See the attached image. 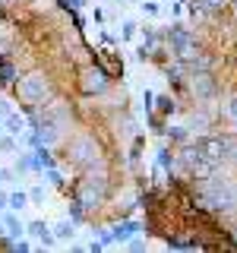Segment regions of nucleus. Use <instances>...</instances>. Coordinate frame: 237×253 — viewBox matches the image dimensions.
Wrapping results in <instances>:
<instances>
[{"mask_svg": "<svg viewBox=\"0 0 237 253\" xmlns=\"http://www.w3.org/2000/svg\"><path fill=\"white\" fill-rule=\"evenodd\" d=\"M202 200L212 209H225V212H237V180L231 177H209L202 187Z\"/></svg>", "mask_w": 237, "mask_h": 253, "instance_id": "obj_1", "label": "nucleus"}, {"mask_svg": "<svg viewBox=\"0 0 237 253\" xmlns=\"http://www.w3.org/2000/svg\"><path fill=\"white\" fill-rule=\"evenodd\" d=\"M171 44H174V51L180 54V57H193V38H190V32L184 26H174L171 29Z\"/></svg>", "mask_w": 237, "mask_h": 253, "instance_id": "obj_2", "label": "nucleus"}, {"mask_svg": "<svg viewBox=\"0 0 237 253\" xmlns=\"http://www.w3.org/2000/svg\"><path fill=\"white\" fill-rule=\"evenodd\" d=\"M22 95H26V98H32V101L41 98V95H44V79H41V76H29L26 83H22Z\"/></svg>", "mask_w": 237, "mask_h": 253, "instance_id": "obj_3", "label": "nucleus"}, {"mask_svg": "<svg viewBox=\"0 0 237 253\" xmlns=\"http://www.w3.org/2000/svg\"><path fill=\"white\" fill-rule=\"evenodd\" d=\"M193 95H199V98H209V95H215V83H212V76H193Z\"/></svg>", "mask_w": 237, "mask_h": 253, "instance_id": "obj_4", "label": "nucleus"}, {"mask_svg": "<svg viewBox=\"0 0 237 253\" xmlns=\"http://www.w3.org/2000/svg\"><path fill=\"white\" fill-rule=\"evenodd\" d=\"M111 231H114V241H130V237H136L139 234V221H120V225L117 228H111Z\"/></svg>", "mask_w": 237, "mask_h": 253, "instance_id": "obj_5", "label": "nucleus"}, {"mask_svg": "<svg viewBox=\"0 0 237 253\" xmlns=\"http://www.w3.org/2000/svg\"><path fill=\"white\" fill-rule=\"evenodd\" d=\"M85 89L89 92H105L108 89L105 73H101V70H89V73H85Z\"/></svg>", "mask_w": 237, "mask_h": 253, "instance_id": "obj_6", "label": "nucleus"}, {"mask_svg": "<svg viewBox=\"0 0 237 253\" xmlns=\"http://www.w3.org/2000/svg\"><path fill=\"white\" fill-rule=\"evenodd\" d=\"M29 234H35L44 247H51V244H54V234H51V228H47L44 221H32V225H29Z\"/></svg>", "mask_w": 237, "mask_h": 253, "instance_id": "obj_7", "label": "nucleus"}, {"mask_svg": "<svg viewBox=\"0 0 237 253\" xmlns=\"http://www.w3.org/2000/svg\"><path fill=\"white\" fill-rule=\"evenodd\" d=\"M73 228H76L73 218H63V221H57V225H54V237H60V241H70V237H73Z\"/></svg>", "mask_w": 237, "mask_h": 253, "instance_id": "obj_8", "label": "nucleus"}, {"mask_svg": "<svg viewBox=\"0 0 237 253\" xmlns=\"http://www.w3.org/2000/svg\"><path fill=\"white\" fill-rule=\"evenodd\" d=\"M231 0H193V10L199 6V10H205V13H215V10H221V6H228Z\"/></svg>", "mask_w": 237, "mask_h": 253, "instance_id": "obj_9", "label": "nucleus"}, {"mask_svg": "<svg viewBox=\"0 0 237 253\" xmlns=\"http://www.w3.org/2000/svg\"><path fill=\"white\" fill-rule=\"evenodd\" d=\"M3 228H6V234H10V237H19L22 231H26V228H22V221L16 218V215H6L3 218Z\"/></svg>", "mask_w": 237, "mask_h": 253, "instance_id": "obj_10", "label": "nucleus"}, {"mask_svg": "<svg viewBox=\"0 0 237 253\" xmlns=\"http://www.w3.org/2000/svg\"><path fill=\"white\" fill-rule=\"evenodd\" d=\"M6 130H10L13 136H19V133L26 130V121H22L19 114H10V117H6Z\"/></svg>", "mask_w": 237, "mask_h": 253, "instance_id": "obj_11", "label": "nucleus"}, {"mask_svg": "<svg viewBox=\"0 0 237 253\" xmlns=\"http://www.w3.org/2000/svg\"><path fill=\"white\" fill-rule=\"evenodd\" d=\"M26 206H29L26 193H10V209H26Z\"/></svg>", "mask_w": 237, "mask_h": 253, "instance_id": "obj_12", "label": "nucleus"}, {"mask_svg": "<svg viewBox=\"0 0 237 253\" xmlns=\"http://www.w3.org/2000/svg\"><path fill=\"white\" fill-rule=\"evenodd\" d=\"M158 165H161V168H174V158H171V152H168V149H158Z\"/></svg>", "mask_w": 237, "mask_h": 253, "instance_id": "obj_13", "label": "nucleus"}, {"mask_svg": "<svg viewBox=\"0 0 237 253\" xmlns=\"http://www.w3.org/2000/svg\"><path fill=\"white\" fill-rule=\"evenodd\" d=\"M13 83V67H6V63H0V85Z\"/></svg>", "mask_w": 237, "mask_h": 253, "instance_id": "obj_14", "label": "nucleus"}, {"mask_svg": "<svg viewBox=\"0 0 237 253\" xmlns=\"http://www.w3.org/2000/svg\"><path fill=\"white\" fill-rule=\"evenodd\" d=\"M133 35H136V22L126 19V22H123V38H133Z\"/></svg>", "mask_w": 237, "mask_h": 253, "instance_id": "obj_15", "label": "nucleus"}, {"mask_svg": "<svg viewBox=\"0 0 237 253\" xmlns=\"http://www.w3.org/2000/svg\"><path fill=\"white\" fill-rule=\"evenodd\" d=\"M142 13H146V16H155L158 13V3H155V0H146V3H142Z\"/></svg>", "mask_w": 237, "mask_h": 253, "instance_id": "obj_16", "label": "nucleus"}, {"mask_svg": "<svg viewBox=\"0 0 237 253\" xmlns=\"http://www.w3.org/2000/svg\"><path fill=\"white\" fill-rule=\"evenodd\" d=\"M158 108H161V114H171V111H174V101L171 98H158Z\"/></svg>", "mask_w": 237, "mask_h": 253, "instance_id": "obj_17", "label": "nucleus"}, {"mask_svg": "<svg viewBox=\"0 0 237 253\" xmlns=\"http://www.w3.org/2000/svg\"><path fill=\"white\" fill-rule=\"evenodd\" d=\"M47 180H51L54 187H60V184H63V177H60V174L54 171V168H47Z\"/></svg>", "mask_w": 237, "mask_h": 253, "instance_id": "obj_18", "label": "nucleus"}, {"mask_svg": "<svg viewBox=\"0 0 237 253\" xmlns=\"http://www.w3.org/2000/svg\"><path fill=\"white\" fill-rule=\"evenodd\" d=\"M29 200H32V203H41V200H44V190H41V187H35V190L29 193Z\"/></svg>", "mask_w": 237, "mask_h": 253, "instance_id": "obj_19", "label": "nucleus"}, {"mask_svg": "<svg viewBox=\"0 0 237 253\" xmlns=\"http://www.w3.org/2000/svg\"><path fill=\"white\" fill-rule=\"evenodd\" d=\"M228 114H231L234 121H237V95H234V98H231V105H228Z\"/></svg>", "mask_w": 237, "mask_h": 253, "instance_id": "obj_20", "label": "nucleus"}, {"mask_svg": "<svg viewBox=\"0 0 237 253\" xmlns=\"http://www.w3.org/2000/svg\"><path fill=\"white\" fill-rule=\"evenodd\" d=\"M3 206H10V196H3V193H0V209H3Z\"/></svg>", "mask_w": 237, "mask_h": 253, "instance_id": "obj_21", "label": "nucleus"}, {"mask_svg": "<svg viewBox=\"0 0 237 253\" xmlns=\"http://www.w3.org/2000/svg\"><path fill=\"white\" fill-rule=\"evenodd\" d=\"M3 111H6V105H3V108H0V121H3Z\"/></svg>", "mask_w": 237, "mask_h": 253, "instance_id": "obj_22", "label": "nucleus"}, {"mask_svg": "<svg viewBox=\"0 0 237 253\" xmlns=\"http://www.w3.org/2000/svg\"><path fill=\"white\" fill-rule=\"evenodd\" d=\"M231 6H234V13H237V0H231Z\"/></svg>", "mask_w": 237, "mask_h": 253, "instance_id": "obj_23", "label": "nucleus"}, {"mask_svg": "<svg viewBox=\"0 0 237 253\" xmlns=\"http://www.w3.org/2000/svg\"><path fill=\"white\" fill-rule=\"evenodd\" d=\"M0 180H3V174H0Z\"/></svg>", "mask_w": 237, "mask_h": 253, "instance_id": "obj_24", "label": "nucleus"}, {"mask_svg": "<svg viewBox=\"0 0 237 253\" xmlns=\"http://www.w3.org/2000/svg\"><path fill=\"white\" fill-rule=\"evenodd\" d=\"M0 228H3V225H0Z\"/></svg>", "mask_w": 237, "mask_h": 253, "instance_id": "obj_25", "label": "nucleus"}]
</instances>
